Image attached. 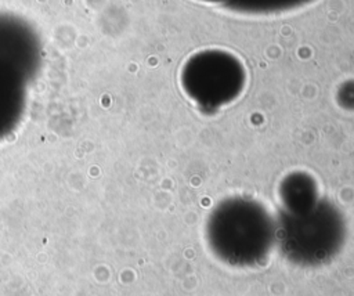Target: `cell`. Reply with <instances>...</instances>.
<instances>
[{
	"mask_svg": "<svg viewBox=\"0 0 354 296\" xmlns=\"http://www.w3.org/2000/svg\"><path fill=\"white\" fill-rule=\"evenodd\" d=\"M245 69L238 58L209 50L189 58L181 72V84L203 111H216L234 101L245 84Z\"/></svg>",
	"mask_w": 354,
	"mask_h": 296,
	"instance_id": "6da1fadb",
	"label": "cell"
}]
</instances>
